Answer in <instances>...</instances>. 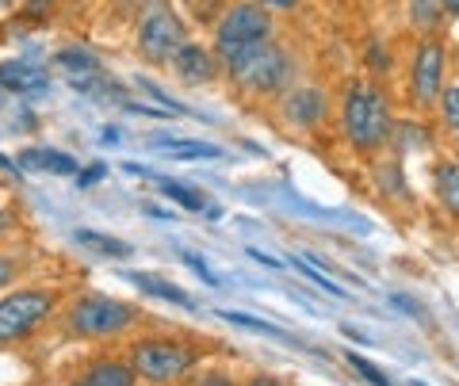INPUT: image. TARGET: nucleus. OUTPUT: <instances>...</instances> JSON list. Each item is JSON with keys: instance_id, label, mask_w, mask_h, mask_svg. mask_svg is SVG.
I'll return each instance as SVG.
<instances>
[{"instance_id": "1", "label": "nucleus", "mask_w": 459, "mask_h": 386, "mask_svg": "<svg viewBox=\"0 0 459 386\" xmlns=\"http://www.w3.org/2000/svg\"><path fill=\"white\" fill-rule=\"evenodd\" d=\"M337 123L344 142L356 153H376L383 146H391L394 134V111L391 99L376 81H349L337 104Z\"/></svg>"}, {"instance_id": "2", "label": "nucleus", "mask_w": 459, "mask_h": 386, "mask_svg": "<svg viewBox=\"0 0 459 386\" xmlns=\"http://www.w3.org/2000/svg\"><path fill=\"white\" fill-rule=\"evenodd\" d=\"M219 62L230 73V81H234L241 92H249V96H280V92L291 89V77H295L291 54H287L276 39L238 47Z\"/></svg>"}, {"instance_id": "3", "label": "nucleus", "mask_w": 459, "mask_h": 386, "mask_svg": "<svg viewBox=\"0 0 459 386\" xmlns=\"http://www.w3.org/2000/svg\"><path fill=\"white\" fill-rule=\"evenodd\" d=\"M134 322H138V310L108 295H84L65 313L69 333H77V337H119Z\"/></svg>"}, {"instance_id": "4", "label": "nucleus", "mask_w": 459, "mask_h": 386, "mask_svg": "<svg viewBox=\"0 0 459 386\" xmlns=\"http://www.w3.org/2000/svg\"><path fill=\"white\" fill-rule=\"evenodd\" d=\"M195 364H199V348L180 345V340L153 337V340H138L131 348L134 375L150 379V382H172V379H180L184 371H192Z\"/></svg>"}, {"instance_id": "5", "label": "nucleus", "mask_w": 459, "mask_h": 386, "mask_svg": "<svg viewBox=\"0 0 459 386\" xmlns=\"http://www.w3.org/2000/svg\"><path fill=\"white\" fill-rule=\"evenodd\" d=\"M54 306H57V291H42V287H27L0 298V345L31 337L54 313Z\"/></svg>"}, {"instance_id": "6", "label": "nucleus", "mask_w": 459, "mask_h": 386, "mask_svg": "<svg viewBox=\"0 0 459 386\" xmlns=\"http://www.w3.org/2000/svg\"><path fill=\"white\" fill-rule=\"evenodd\" d=\"M264 39H272V16L256 0H241V4L226 8L219 23H214V54L219 58H226L238 47H249V42H264Z\"/></svg>"}, {"instance_id": "7", "label": "nucleus", "mask_w": 459, "mask_h": 386, "mask_svg": "<svg viewBox=\"0 0 459 386\" xmlns=\"http://www.w3.org/2000/svg\"><path fill=\"white\" fill-rule=\"evenodd\" d=\"M188 42V27L172 8H153L138 23V54L150 65H169L177 50Z\"/></svg>"}, {"instance_id": "8", "label": "nucleus", "mask_w": 459, "mask_h": 386, "mask_svg": "<svg viewBox=\"0 0 459 386\" xmlns=\"http://www.w3.org/2000/svg\"><path fill=\"white\" fill-rule=\"evenodd\" d=\"M444 69H448V50L437 35H425L410 58V96L418 107H433L444 92Z\"/></svg>"}, {"instance_id": "9", "label": "nucleus", "mask_w": 459, "mask_h": 386, "mask_svg": "<svg viewBox=\"0 0 459 386\" xmlns=\"http://www.w3.org/2000/svg\"><path fill=\"white\" fill-rule=\"evenodd\" d=\"M280 111H283V123L295 126V131H318L329 119V96L318 84H299V89L283 92Z\"/></svg>"}, {"instance_id": "10", "label": "nucleus", "mask_w": 459, "mask_h": 386, "mask_svg": "<svg viewBox=\"0 0 459 386\" xmlns=\"http://www.w3.org/2000/svg\"><path fill=\"white\" fill-rule=\"evenodd\" d=\"M172 69H177L180 81H188V84H211V81H219L222 62H219V54L199 47V42H184L177 50V58H172Z\"/></svg>"}, {"instance_id": "11", "label": "nucleus", "mask_w": 459, "mask_h": 386, "mask_svg": "<svg viewBox=\"0 0 459 386\" xmlns=\"http://www.w3.org/2000/svg\"><path fill=\"white\" fill-rule=\"evenodd\" d=\"M0 84L20 99H35L50 92V73L35 62H0Z\"/></svg>"}, {"instance_id": "12", "label": "nucleus", "mask_w": 459, "mask_h": 386, "mask_svg": "<svg viewBox=\"0 0 459 386\" xmlns=\"http://www.w3.org/2000/svg\"><path fill=\"white\" fill-rule=\"evenodd\" d=\"M20 168L27 173H50V176H77V157H69L62 150H47V146H27L20 150Z\"/></svg>"}, {"instance_id": "13", "label": "nucleus", "mask_w": 459, "mask_h": 386, "mask_svg": "<svg viewBox=\"0 0 459 386\" xmlns=\"http://www.w3.org/2000/svg\"><path fill=\"white\" fill-rule=\"evenodd\" d=\"M126 279H131L138 291L153 295V298H165V303L180 306V310H195V298H192V295H184L177 283H169V279H157V276H150V271H131Z\"/></svg>"}, {"instance_id": "14", "label": "nucleus", "mask_w": 459, "mask_h": 386, "mask_svg": "<svg viewBox=\"0 0 459 386\" xmlns=\"http://www.w3.org/2000/svg\"><path fill=\"white\" fill-rule=\"evenodd\" d=\"M169 161H219L222 150L219 146H207V142H195V138H169V142H157Z\"/></svg>"}, {"instance_id": "15", "label": "nucleus", "mask_w": 459, "mask_h": 386, "mask_svg": "<svg viewBox=\"0 0 459 386\" xmlns=\"http://www.w3.org/2000/svg\"><path fill=\"white\" fill-rule=\"evenodd\" d=\"M433 188L440 207L459 219V161H437L433 168Z\"/></svg>"}, {"instance_id": "16", "label": "nucleus", "mask_w": 459, "mask_h": 386, "mask_svg": "<svg viewBox=\"0 0 459 386\" xmlns=\"http://www.w3.org/2000/svg\"><path fill=\"white\" fill-rule=\"evenodd\" d=\"M54 65L65 69L69 77H96V73H104V62H100L92 50H84V47H65V50H57V54H54Z\"/></svg>"}, {"instance_id": "17", "label": "nucleus", "mask_w": 459, "mask_h": 386, "mask_svg": "<svg viewBox=\"0 0 459 386\" xmlns=\"http://www.w3.org/2000/svg\"><path fill=\"white\" fill-rule=\"evenodd\" d=\"M89 386H134V367H123L115 360H96L89 371H84V379Z\"/></svg>"}, {"instance_id": "18", "label": "nucleus", "mask_w": 459, "mask_h": 386, "mask_svg": "<svg viewBox=\"0 0 459 386\" xmlns=\"http://www.w3.org/2000/svg\"><path fill=\"white\" fill-rule=\"evenodd\" d=\"M142 176H150V180L157 184V192L169 195L172 203H180L184 210H204V207H207V199L199 195L195 188H188V184H180V180H165V176H153L150 168H146V173H142Z\"/></svg>"}, {"instance_id": "19", "label": "nucleus", "mask_w": 459, "mask_h": 386, "mask_svg": "<svg viewBox=\"0 0 459 386\" xmlns=\"http://www.w3.org/2000/svg\"><path fill=\"white\" fill-rule=\"evenodd\" d=\"M77 241L84 249H92L100 256H115V261H126V256H134V249L126 245L119 237H108V234H96V230H77Z\"/></svg>"}, {"instance_id": "20", "label": "nucleus", "mask_w": 459, "mask_h": 386, "mask_svg": "<svg viewBox=\"0 0 459 386\" xmlns=\"http://www.w3.org/2000/svg\"><path fill=\"white\" fill-rule=\"evenodd\" d=\"M219 318H222V322H230V325L249 329V333H264V337H276V340H291V337L283 333V329L268 325V322H261V318H249V313H238V310H219Z\"/></svg>"}, {"instance_id": "21", "label": "nucleus", "mask_w": 459, "mask_h": 386, "mask_svg": "<svg viewBox=\"0 0 459 386\" xmlns=\"http://www.w3.org/2000/svg\"><path fill=\"white\" fill-rule=\"evenodd\" d=\"M410 8V23H418L421 31H433V27L440 23V4L437 0H406Z\"/></svg>"}, {"instance_id": "22", "label": "nucleus", "mask_w": 459, "mask_h": 386, "mask_svg": "<svg viewBox=\"0 0 459 386\" xmlns=\"http://www.w3.org/2000/svg\"><path fill=\"white\" fill-rule=\"evenodd\" d=\"M391 142H398L402 150H421L425 142H429V131H425V126H413V123H398Z\"/></svg>"}, {"instance_id": "23", "label": "nucleus", "mask_w": 459, "mask_h": 386, "mask_svg": "<svg viewBox=\"0 0 459 386\" xmlns=\"http://www.w3.org/2000/svg\"><path fill=\"white\" fill-rule=\"evenodd\" d=\"M291 264H295L299 271H303V276H307L310 283H318V287H322L325 295H333V298H349V295H344V291H341V283H337V279H329V276H325V271H318V268H310V261H291Z\"/></svg>"}, {"instance_id": "24", "label": "nucleus", "mask_w": 459, "mask_h": 386, "mask_svg": "<svg viewBox=\"0 0 459 386\" xmlns=\"http://www.w3.org/2000/svg\"><path fill=\"white\" fill-rule=\"evenodd\" d=\"M368 65H371V73H391V47H386V42H379V39H371L368 42Z\"/></svg>"}, {"instance_id": "25", "label": "nucleus", "mask_w": 459, "mask_h": 386, "mask_svg": "<svg viewBox=\"0 0 459 386\" xmlns=\"http://www.w3.org/2000/svg\"><path fill=\"white\" fill-rule=\"evenodd\" d=\"M440 116H444V123L452 126V131H459V84H448V89L440 92Z\"/></svg>"}, {"instance_id": "26", "label": "nucleus", "mask_w": 459, "mask_h": 386, "mask_svg": "<svg viewBox=\"0 0 459 386\" xmlns=\"http://www.w3.org/2000/svg\"><path fill=\"white\" fill-rule=\"evenodd\" d=\"M349 364H352L356 371H360V375H364L371 386H391V379H386V375H383V371H379L376 364H368L364 356H349Z\"/></svg>"}, {"instance_id": "27", "label": "nucleus", "mask_w": 459, "mask_h": 386, "mask_svg": "<svg viewBox=\"0 0 459 386\" xmlns=\"http://www.w3.org/2000/svg\"><path fill=\"white\" fill-rule=\"evenodd\" d=\"M180 261L188 264V268H192V271H195V276L204 279V283H211V287H214V283H219V276H214V271L207 268L204 256H195V253H188V249H180Z\"/></svg>"}, {"instance_id": "28", "label": "nucleus", "mask_w": 459, "mask_h": 386, "mask_svg": "<svg viewBox=\"0 0 459 386\" xmlns=\"http://www.w3.org/2000/svg\"><path fill=\"white\" fill-rule=\"evenodd\" d=\"M54 12V0H27L23 4V20L27 23H47Z\"/></svg>"}, {"instance_id": "29", "label": "nucleus", "mask_w": 459, "mask_h": 386, "mask_svg": "<svg viewBox=\"0 0 459 386\" xmlns=\"http://www.w3.org/2000/svg\"><path fill=\"white\" fill-rule=\"evenodd\" d=\"M138 84H142V89H146L153 99H157V104H165L169 111H172V116H184V104H177V99H172L165 89H157V84L153 81H146V77H138Z\"/></svg>"}, {"instance_id": "30", "label": "nucleus", "mask_w": 459, "mask_h": 386, "mask_svg": "<svg viewBox=\"0 0 459 386\" xmlns=\"http://www.w3.org/2000/svg\"><path fill=\"white\" fill-rule=\"evenodd\" d=\"M379 188L386 192H406V180H402L398 165H379Z\"/></svg>"}, {"instance_id": "31", "label": "nucleus", "mask_w": 459, "mask_h": 386, "mask_svg": "<svg viewBox=\"0 0 459 386\" xmlns=\"http://www.w3.org/2000/svg\"><path fill=\"white\" fill-rule=\"evenodd\" d=\"M104 176H108V165H89V168H84V173L77 176V188H92V184H100Z\"/></svg>"}, {"instance_id": "32", "label": "nucleus", "mask_w": 459, "mask_h": 386, "mask_svg": "<svg viewBox=\"0 0 459 386\" xmlns=\"http://www.w3.org/2000/svg\"><path fill=\"white\" fill-rule=\"evenodd\" d=\"M16 271H20V264L12 261V256H0V291H4L8 283L16 279Z\"/></svg>"}, {"instance_id": "33", "label": "nucleus", "mask_w": 459, "mask_h": 386, "mask_svg": "<svg viewBox=\"0 0 459 386\" xmlns=\"http://www.w3.org/2000/svg\"><path fill=\"white\" fill-rule=\"evenodd\" d=\"M256 4H264L268 12L276 8V12H295L299 4H303V0H256Z\"/></svg>"}, {"instance_id": "34", "label": "nucleus", "mask_w": 459, "mask_h": 386, "mask_svg": "<svg viewBox=\"0 0 459 386\" xmlns=\"http://www.w3.org/2000/svg\"><path fill=\"white\" fill-rule=\"evenodd\" d=\"M391 303H394L398 310H406V313H418V318H425V310H421L418 303H410V298H406V295H391Z\"/></svg>"}, {"instance_id": "35", "label": "nucleus", "mask_w": 459, "mask_h": 386, "mask_svg": "<svg viewBox=\"0 0 459 386\" xmlns=\"http://www.w3.org/2000/svg\"><path fill=\"white\" fill-rule=\"evenodd\" d=\"M437 4H440V16L459 20V0H437Z\"/></svg>"}, {"instance_id": "36", "label": "nucleus", "mask_w": 459, "mask_h": 386, "mask_svg": "<svg viewBox=\"0 0 459 386\" xmlns=\"http://www.w3.org/2000/svg\"><path fill=\"white\" fill-rule=\"evenodd\" d=\"M249 256H253L256 264H264V268H283L280 261H272V256H268V253H261V249H249Z\"/></svg>"}, {"instance_id": "37", "label": "nucleus", "mask_w": 459, "mask_h": 386, "mask_svg": "<svg viewBox=\"0 0 459 386\" xmlns=\"http://www.w3.org/2000/svg\"><path fill=\"white\" fill-rule=\"evenodd\" d=\"M100 138H104V146H115V142H119V131H115V126H104Z\"/></svg>"}, {"instance_id": "38", "label": "nucleus", "mask_w": 459, "mask_h": 386, "mask_svg": "<svg viewBox=\"0 0 459 386\" xmlns=\"http://www.w3.org/2000/svg\"><path fill=\"white\" fill-rule=\"evenodd\" d=\"M199 386H234V382H230L226 375H207V379L199 382Z\"/></svg>"}, {"instance_id": "39", "label": "nucleus", "mask_w": 459, "mask_h": 386, "mask_svg": "<svg viewBox=\"0 0 459 386\" xmlns=\"http://www.w3.org/2000/svg\"><path fill=\"white\" fill-rule=\"evenodd\" d=\"M12 230V214H4V210H0V237H4Z\"/></svg>"}, {"instance_id": "40", "label": "nucleus", "mask_w": 459, "mask_h": 386, "mask_svg": "<svg viewBox=\"0 0 459 386\" xmlns=\"http://www.w3.org/2000/svg\"><path fill=\"white\" fill-rule=\"evenodd\" d=\"M249 386H280V382H276V379H268V375H256Z\"/></svg>"}, {"instance_id": "41", "label": "nucleus", "mask_w": 459, "mask_h": 386, "mask_svg": "<svg viewBox=\"0 0 459 386\" xmlns=\"http://www.w3.org/2000/svg\"><path fill=\"white\" fill-rule=\"evenodd\" d=\"M8 99H12V92L4 89V84H0V111H4V104H8Z\"/></svg>"}, {"instance_id": "42", "label": "nucleus", "mask_w": 459, "mask_h": 386, "mask_svg": "<svg viewBox=\"0 0 459 386\" xmlns=\"http://www.w3.org/2000/svg\"><path fill=\"white\" fill-rule=\"evenodd\" d=\"M8 4H12V0H0V8H8Z\"/></svg>"}, {"instance_id": "43", "label": "nucleus", "mask_w": 459, "mask_h": 386, "mask_svg": "<svg viewBox=\"0 0 459 386\" xmlns=\"http://www.w3.org/2000/svg\"><path fill=\"white\" fill-rule=\"evenodd\" d=\"M74 386H89V382H74Z\"/></svg>"}]
</instances>
